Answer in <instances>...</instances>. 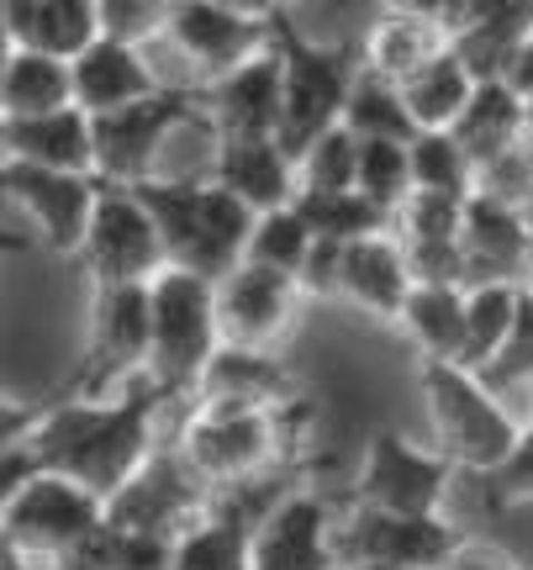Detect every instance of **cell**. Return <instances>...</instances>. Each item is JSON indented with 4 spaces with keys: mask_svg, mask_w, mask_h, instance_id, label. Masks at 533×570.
Listing matches in <instances>:
<instances>
[{
    "mask_svg": "<svg viewBox=\"0 0 533 570\" xmlns=\"http://www.w3.org/2000/svg\"><path fill=\"white\" fill-rule=\"evenodd\" d=\"M169 396L154 375H132L122 391L111 396H75V402H53L27 423V444L48 470H63L101 491L106 502L138 475V470L159 454L154 449V417Z\"/></svg>",
    "mask_w": 533,
    "mask_h": 570,
    "instance_id": "6da1fadb",
    "label": "cell"
},
{
    "mask_svg": "<svg viewBox=\"0 0 533 570\" xmlns=\"http://www.w3.org/2000/svg\"><path fill=\"white\" fill-rule=\"evenodd\" d=\"M138 196L148 202L165 259L180 269H196L206 281H223L244 259L248 233H254V206L233 196L217 175L211 180H185V175H148L138 180Z\"/></svg>",
    "mask_w": 533,
    "mask_h": 570,
    "instance_id": "7a4b0ae2",
    "label": "cell"
},
{
    "mask_svg": "<svg viewBox=\"0 0 533 570\" xmlns=\"http://www.w3.org/2000/svg\"><path fill=\"white\" fill-rule=\"evenodd\" d=\"M417 386H423V402H428L433 449H444L460 470L486 475L513 454L523 423L502 407V391L486 386L481 370L460 365V360H423Z\"/></svg>",
    "mask_w": 533,
    "mask_h": 570,
    "instance_id": "3957f363",
    "label": "cell"
},
{
    "mask_svg": "<svg viewBox=\"0 0 533 570\" xmlns=\"http://www.w3.org/2000/svg\"><path fill=\"white\" fill-rule=\"evenodd\" d=\"M154 296V344H148V375L165 386L169 402L201 391L206 365L223 348V323H217V281L196 269L165 265L148 281Z\"/></svg>",
    "mask_w": 533,
    "mask_h": 570,
    "instance_id": "277c9868",
    "label": "cell"
},
{
    "mask_svg": "<svg viewBox=\"0 0 533 570\" xmlns=\"http://www.w3.org/2000/svg\"><path fill=\"white\" fill-rule=\"evenodd\" d=\"M106 523V497L63 470L42 465L21 487L0 491V539H6V570H21L42 560L53 566L69 544Z\"/></svg>",
    "mask_w": 533,
    "mask_h": 570,
    "instance_id": "5b68a950",
    "label": "cell"
},
{
    "mask_svg": "<svg viewBox=\"0 0 533 570\" xmlns=\"http://www.w3.org/2000/svg\"><path fill=\"white\" fill-rule=\"evenodd\" d=\"M286 412L290 407H227V402H196L180 433V454L211 491L259 481L286 454Z\"/></svg>",
    "mask_w": 533,
    "mask_h": 570,
    "instance_id": "8992f818",
    "label": "cell"
},
{
    "mask_svg": "<svg viewBox=\"0 0 533 570\" xmlns=\"http://www.w3.org/2000/svg\"><path fill=\"white\" fill-rule=\"evenodd\" d=\"M275 48L286 59V111H280V142L290 154H302L312 138H323L328 127L344 122L354 75H359V53L349 48H323L312 42L290 11H275Z\"/></svg>",
    "mask_w": 533,
    "mask_h": 570,
    "instance_id": "52a82bcc",
    "label": "cell"
},
{
    "mask_svg": "<svg viewBox=\"0 0 533 570\" xmlns=\"http://www.w3.org/2000/svg\"><path fill=\"white\" fill-rule=\"evenodd\" d=\"M154 296L148 281H111L90 291V344H85L80 396H111L148 370Z\"/></svg>",
    "mask_w": 533,
    "mask_h": 570,
    "instance_id": "ba28073f",
    "label": "cell"
},
{
    "mask_svg": "<svg viewBox=\"0 0 533 570\" xmlns=\"http://www.w3.org/2000/svg\"><path fill=\"white\" fill-rule=\"evenodd\" d=\"M454 460L444 449H423L402 439L396 428H375L365 439V460L349 487V508L381 512H438L450 497Z\"/></svg>",
    "mask_w": 533,
    "mask_h": 570,
    "instance_id": "9c48e42d",
    "label": "cell"
},
{
    "mask_svg": "<svg viewBox=\"0 0 533 570\" xmlns=\"http://www.w3.org/2000/svg\"><path fill=\"white\" fill-rule=\"evenodd\" d=\"M206 117L201 106V90H154L144 101L132 106H117V111H101L96 117V175L101 180H117V185H138L148 175H159L154 159L159 148L169 142V132L185 122Z\"/></svg>",
    "mask_w": 533,
    "mask_h": 570,
    "instance_id": "30bf717a",
    "label": "cell"
},
{
    "mask_svg": "<svg viewBox=\"0 0 533 570\" xmlns=\"http://www.w3.org/2000/svg\"><path fill=\"white\" fill-rule=\"evenodd\" d=\"M6 202L32 223L38 244L59 259H80L96 202H101V175H75V169H42V164L6 159L0 164Z\"/></svg>",
    "mask_w": 533,
    "mask_h": 570,
    "instance_id": "8fae6325",
    "label": "cell"
},
{
    "mask_svg": "<svg viewBox=\"0 0 533 570\" xmlns=\"http://www.w3.org/2000/svg\"><path fill=\"white\" fill-rule=\"evenodd\" d=\"M165 265V238H159V223L138 196V185L101 180V202H96V217H90L80 248V269L90 275V285L154 281Z\"/></svg>",
    "mask_w": 533,
    "mask_h": 570,
    "instance_id": "7c38bea8",
    "label": "cell"
},
{
    "mask_svg": "<svg viewBox=\"0 0 533 570\" xmlns=\"http://www.w3.org/2000/svg\"><path fill=\"white\" fill-rule=\"evenodd\" d=\"M307 302V291L286 269L238 259L217 281V323H223V344L238 348H275L296 327V312Z\"/></svg>",
    "mask_w": 533,
    "mask_h": 570,
    "instance_id": "4fadbf2b",
    "label": "cell"
},
{
    "mask_svg": "<svg viewBox=\"0 0 533 570\" xmlns=\"http://www.w3.org/2000/svg\"><path fill=\"white\" fill-rule=\"evenodd\" d=\"M454 550H460V533H454V523H444V512L349 508V518L338 523L344 566L386 560V566H412V570H444Z\"/></svg>",
    "mask_w": 533,
    "mask_h": 570,
    "instance_id": "5bb4252c",
    "label": "cell"
},
{
    "mask_svg": "<svg viewBox=\"0 0 533 570\" xmlns=\"http://www.w3.org/2000/svg\"><path fill=\"white\" fill-rule=\"evenodd\" d=\"M206 481L190 470L180 449L154 454L132 481H127L111 502H106V523L111 529H138V533H175L180 539L190 523L206 518Z\"/></svg>",
    "mask_w": 533,
    "mask_h": 570,
    "instance_id": "9a60e30c",
    "label": "cell"
},
{
    "mask_svg": "<svg viewBox=\"0 0 533 570\" xmlns=\"http://www.w3.org/2000/svg\"><path fill=\"white\" fill-rule=\"evenodd\" d=\"M165 38L180 48L185 63H196L201 80H217L244 59L265 53L275 42V17H244V11H227L217 0H180V6H169Z\"/></svg>",
    "mask_w": 533,
    "mask_h": 570,
    "instance_id": "2e32d148",
    "label": "cell"
},
{
    "mask_svg": "<svg viewBox=\"0 0 533 570\" xmlns=\"http://www.w3.org/2000/svg\"><path fill=\"white\" fill-rule=\"evenodd\" d=\"M338 523L317 491H286L254 529V570H338Z\"/></svg>",
    "mask_w": 533,
    "mask_h": 570,
    "instance_id": "e0dca14e",
    "label": "cell"
},
{
    "mask_svg": "<svg viewBox=\"0 0 533 570\" xmlns=\"http://www.w3.org/2000/svg\"><path fill=\"white\" fill-rule=\"evenodd\" d=\"M201 106L211 132H280L286 111V59L269 42L265 53L244 59L217 80L201 85Z\"/></svg>",
    "mask_w": 533,
    "mask_h": 570,
    "instance_id": "ac0fdd59",
    "label": "cell"
},
{
    "mask_svg": "<svg viewBox=\"0 0 533 570\" xmlns=\"http://www.w3.org/2000/svg\"><path fill=\"white\" fill-rule=\"evenodd\" d=\"M460 248H465V269L471 285L481 281H533V227L523 206L471 190L465 202V227H460Z\"/></svg>",
    "mask_w": 533,
    "mask_h": 570,
    "instance_id": "d6986e66",
    "label": "cell"
},
{
    "mask_svg": "<svg viewBox=\"0 0 533 570\" xmlns=\"http://www.w3.org/2000/svg\"><path fill=\"white\" fill-rule=\"evenodd\" d=\"M211 175L244 196L254 212H275L290 206L302 190V169L280 132H217V154H211Z\"/></svg>",
    "mask_w": 533,
    "mask_h": 570,
    "instance_id": "ffe728a7",
    "label": "cell"
},
{
    "mask_svg": "<svg viewBox=\"0 0 533 570\" xmlns=\"http://www.w3.org/2000/svg\"><path fill=\"white\" fill-rule=\"evenodd\" d=\"M0 148L6 159L42 164V169H75L96 175V117L80 101L38 117H0Z\"/></svg>",
    "mask_w": 533,
    "mask_h": 570,
    "instance_id": "44dd1931",
    "label": "cell"
},
{
    "mask_svg": "<svg viewBox=\"0 0 533 570\" xmlns=\"http://www.w3.org/2000/svg\"><path fill=\"white\" fill-rule=\"evenodd\" d=\"M412 265H407V244L391 233H369V238H354L344 248V296L338 302L359 306L365 317H381V323H396L402 306L412 296Z\"/></svg>",
    "mask_w": 533,
    "mask_h": 570,
    "instance_id": "7402d4cb",
    "label": "cell"
},
{
    "mask_svg": "<svg viewBox=\"0 0 533 570\" xmlns=\"http://www.w3.org/2000/svg\"><path fill=\"white\" fill-rule=\"evenodd\" d=\"M154 90H165V85H159V75H154V63L144 59L138 42L106 38L101 32V38L75 59V101H80L90 117L144 101V96H154Z\"/></svg>",
    "mask_w": 533,
    "mask_h": 570,
    "instance_id": "603a6c76",
    "label": "cell"
},
{
    "mask_svg": "<svg viewBox=\"0 0 533 570\" xmlns=\"http://www.w3.org/2000/svg\"><path fill=\"white\" fill-rule=\"evenodd\" d=\"M6 48H48L59 59H80L101 38V0H0Z\"/></svg>",
    "mask_w": 533,
    "mask_h": 570,
    "instance_id": "cb8c5ba5",
    "label": "cell"
},
{
    "mask_svg": "<svg viewBox=\"0 0 533 570\" xmlns=\"http://www.w3.org/2000/svg\"><path fill=\"white\" fill-rule=\"evenodd\" d=\"M450 132L465 142V154L475 159V175H481V164H492L507 148L529 142V96L513 80H481L471 106L460 111V122Z\"/></svg>",
    "mask_w": 533,
    "mask_h": 570,
    "instance_id": "d4e9b609",
    "label": "cell"
},
{
    "mask_svg": "<svg viewBox=\"0 0 533 570\" xmlns=\"http://www.w3.org/2000/svg\"><path fill=\"white\" fill-rule=\"evenodd\" d=\"M196 402H227V407H290V375L269 348L223 344L206 365Z\"/></svg>",
    "mask_w": 533,
    "mask_h": 570,
    "instance_id": "484cf974",
    "label": "cell"
},
{
    "mask_svg": "<svg viewBox=\"0 0 533 570\" xmlns=\"http://www.w3.org/2000/svg\"><path fill=\"white\" fill-rule=\"evenodd\" d=\"M75 106V59L48 48H6L0 63V117H38Z\"/></svg>",
    "mask_w": 533,
    "mask_h": 570,
    "instance_id": "4316f807",
    "label": "cell"
},
{
    "mask_svg": "<svg viewBox=\"0 0 533 570\" xmlns=\"http://www.w3.org/2000/svg\"><path fill=\"white\" fill-rule=\"evenodd\" d=\"M438 48H450V32L438 27V17H417V11H381V17L369 21L365 42H359V63L402 85L412 69H423Z\"/></svg>",
    "mask_w": 533,
    "mask_h": 570,
    "instance_id": "83f0119b",
    "label": "cell"
},
{
    "mask_svg": "<svg viewBox=\"0 0 533 570\" xmlns=\"http://www.w3.org/2000/svg\"><path fill=\"white\" fill-rule=\"evenodd\" d=\"M396 327L417 360H465V285H412Z\"/></svg>",
    "mask_w": 533,
    "mask_h": 570,
    "instance_id": "f1b7e54d",
    "label": "cell"
},
{
    "mask_svg": "<svg viewBox=\"0 0 533 570\" xmlns=\"http://www.w3.org/2000/svg\"><path fill=\"white\" fill-rule=\"evenodd\" d=\"M475 69L460 59V48H438L423 69H412L407 80H402V96H407V111L417 127H454L460 122V111L471 106L475 96Z\"/></svg>",
    "mask_w": 533,
    "mask_h": 570,
    "instance_id": "f546056e",
    "label": "cell"
},
{
    "mask_svg": "<svg viewBox=\"0 0 533 570\" xmlns=\"http://www.w3.org/2000/svg\"><path fill=\"white\" fill-rule=\"evenodd\" d=\"M254 529L259 523L238 508H211L201 523L180 533L175 570H254Z\"/></svg>",
    "mask_w": 533,
    "mask_h": 570,
    "instance_id": "4dcf8cb0",
    "label": "cell"
},
{
    "mask_svg": "<svg viewBox=\"0 0 533 570\" xmlns=\"http://www.w3.org/2000/svg\"><path fill=\"white\" fill-rule=\"evenodd\" d=\"M517 306H523V285L517 281L465 285V360L460 365H471V370L492 365L517 323Z\"/></svg>",
    "mask_w": 533,
    "mask_h": 570,
    "instance_id": "1f68e13d",
    "label": "cell"
},
{
    "mask_svg": "<svg viewBox=\"0 0 533 570\" xmlns=\"http://www.w3.org/2000/svg\"><path fill=\"white\" fill-rule=\"evenodd\" d=\"M296 212L312 223L317 238H338V244L396 227V217L381 202H369L359 185H349V190H296Z\"/></svg>",
    "mask_w": 533,
    "mask_h": 570,
    "instance_id": "d6a6232c",
    "label": "cell"
},
{
    "mask_svg": "<svg viewBox=\"0 0 533 570\" xmlns=\"http://www.w3.org/2000/svg\"><path fill=\"white\" fill-rule=\"evenodd\" d=\"M344 127H354L359 138H402V142H412L423 132V127L412 122L402 85L386 80V75H375V69H365V63H359V75H354L349 106H344Z\"/></svg>",
    "mask_w": 533,
    "mask_h": 570,
    "instance_id": "836d02e7",
    "label": "cell"
},
{
    "mask_svg": "<svg viewBox=\"0 0 533 570\" xmlns=\"http://www.w3.org/2000/svg\"><path fill=\"white\" fill-rule=\"evenodd\" d=\"M529 27H533V0H517V6H507L502 17L481 21L471 32H460L454 48H460V59L475 69V80H507V69H513L517 48L529 38Z\"/></svg>",
    "mask_w": 533,
    "mask_h": 570,
    "instance_id": "e575fe53",
    "label": "cell"
},
{
    "mask_svg": "<svg viewBox=\"0 0 533 570\" xmlns=\"http://www.w3.org/2000/svg\"><path fill=\"white\" fill-rule=\"evenodd\" d=\"M312 244H317V233H312V223L296 212V202H290V206H275V212H259V217H254L244 259L269 265V269H286V275H302Z\"/></svg>",
    "mask_w": 533,
    "mask_h": 570,
    "instance_id": "d590c367",
    "label": "cell"
},
{
    "mask_svg": "<svg viewBox=\"0 0 533 570\" xmlns=\"http://www.w3.org/2000/svg\"><path fill=\"white\" fill-rule=\"evenodd\" d=\"M412 148V180L417 190H454V196H471L475 190V159L465 154V142L454 138L450 127H423Z\"/></svg>",
    "mask_w": 533,
    "mask_h": 570,
    "instance_id": "8d00e7d4",
    "label": "cell"
},
{
    "mask_svg": "<svg viewBox=\"0 0 533 570\" xmlns=\"http://www.w3.org/2000/svg\"><path fill=\"white\" fill-rule=\"evenodd\" d=\"M359 190L369 202H381L396 217V206L407 202L417 180H412V148L402 138H359Z\"/></svg>",
    "mask_w": 533,
    "mask_h": 570,
    "instance_id": "74e56055",
    "label": "cell"
},
{
    "mask_svg": "<svg viewBox=\"0 0 533 570\" xmlns=\"http://www.w3.org/2000/svg\"><path fill=\"white\" fill-rule=\"evenodd\" d=\"M302 169V190H349L359 185V132L354 127H328L323 138H312L296 154Z\"/></svg>",
    "mask_w": 533,
    "mask_h": 570,
    "instance_id": "f35d334b",
    "label": "cell"
},
{
    "mask_svg": "<svg viewBox=\"0 0 533 570\" xmlns=\"http://www.w3.org/2000/svg\"><path fill=\"white\" fill-rule=\"evenodd\" d=\"M465 202L454 190H412L407 202L396 206V238L402 244H438V238H460L465 227Z\"/></svg>",
    "mask_w": 533,
    "mask_h": 570,
    "instance_id": "ab89813d",
    "label": "cell"
},
{
    "mask_svg": "<svg viewBox=\"0 0 533 570\" xmlns=\"http://www.w3.org/2000/svg\"><path fill=\"white\" fill-rule=\"evenodd\" d=\"M481 381L492 391H517L533 381V285H523V306H517V323L513 333H507V344H502V354H496L492 365L481 370Z\"/></svg>",
    "mask_w": 533,
    "mask_h": 570,
    "instance_id": "60d3db41",
    "label": "cell"
},
{
    "mask_svg": "<svg viewBox=\"0 0 533 570\" xmlns=\"http://www.w3.org/2000/svg\"><path fill=\"white\" fill-rule=\"evenodd\" d=\"M481 481H486V497H492L496 508L533 502V417L523 423V433H517L513 454H507V460H502L496 470H486Z\"/></svg>",
    "mask_w": 533,
    "mask_h": 570,
    "instance_id": "b9f144b4",
    "label": "cell"
},
{
    "mask_svg": "<svg viewBox=\"0 0 533 570\" xmlns=\"http://www.w3.org/2000/svg\"><path fill=\"white\" fill-rule=\"evenodd\" d=\"M169 6L159 0H101V32L106 38H122L144 48L148 38H165Z\"/></svg>",
    "mask_w": 533,
    "mask_h": 570,
    "instance_id": "7bdbcfd3",
    "label": "cell"
},
{
    "mask_svg": "<svg viewBox=\"0 0 533 570\" xmlns=\"http://www.w3.org/2000/svg\"><path fill=\"white\" fill-rule=\"evenodd\" d=\"M475 190H486V196H502V202L523 206L533 190V142H517L507 148L502 159L481 164V175H475Z\"/></svg>",
    "mask_w": 533,
    "mask_h": 570,
    "instance_id": "ee69618b",
    "label": "cell"
},
{
    "mask_svg": "<svg viewBox=\"0 0 533 570\" xmlns=\"http://www.w3.org/2000/svg\"><path fill=\"white\" fill-rule=\"evenodd\" d=\"M117 533V560L111 570H175V533H138V529H111Z\"/></svg>",
    "mask_w": 533,
    "mask_h": 570,
    "instance_id": "f6af8a7d",
    "label": "cell"
},
{
    "mask_svg": "<svg viewBox=\"0 0 533 570\" xmlns=\"http://www.w3.org/2000/svg\"><path fill=\"white\" fill-rule=\"evenodd\" d=\"M344 248L338 238H317L307 254V265H302V291L307 296H323V302H333V296H344Z\"/></svg>",
    "mask_w": 533,
    "mask_h": 570,
    "instance_id": "bcb514c9",
    "label": "cell"
},
{
    "mask_svg": "<svg viewBox=\"0 0 533 570\" xmlns=\"http://www.w3.org/2000/svg\"><path fill=\"white\" fill-rule=\"evenodd\" d=\"M111 560H117V533H111V523H101L80 544H69L48 570H111Z\"/></svg>",
    "mask_w": 533,
    "mask_h": 570,
    "instance_id": "7dc6e473",
    "label": "cell"
},
{
    "mask_svg": "<svg viewBox=\"0 0 533 570\" xmlns=\"http://www.w3.org/2000/svg\"><path fill=\"white\" fill-rule=\"evenodd\" d=\"M507 6H517V0H450V6H444V17H438V27H444L450 42H454L460 32H471V27H481V21L502 17Z\"/></svg>",
    "mask_w": 533,
    "mask_h": 570,
    "instance_id": "c3c4849f",
    "label": "cell"
},
{
    "mask_svg": "<svg viewBox=\"0 0 533 570\" xmlns=\"http://www.w3.org/2000/svg\"><path fill=\"white\" fill-rule=\"evenodd\" d=\"M444 570H517L513 560L502 550H486V544H471V539H460V550L450 554V566Z\"/></svg>",
    "mask_w": 533,
    "mask_h": 570,
    "instance_id": "681fc988",
    "label": "cell"
},
{
    "mask_svg": "<svg viewBox=\"0 0 533 570\" xmlns=\"http://www.w3.org/2000/svg\"><path fill=\"white\" fill-rule=\"evenodd\" d=\"M507 80L529 96L533 90V27H529V38H523V48H517V59H513V69H507Z\"/></svg>",
    "mask_w": 533,
    "mask_h": 570,
    "instance_id": "f907efd6",
    "label": "cell"
},
{
    "mask_svg": "<svg viewBox=\"0 0 533 570\" xmlns=\"http://www.w3.org/2000/svg\"><path fill=\"white\" fill-rule=\"evenodd\" d=\"M217 6H227V11H244V17H275V11H280V6H286V0H217Z\"/></svg>",
    "mask_w": 533,
    "mask_h": 570,
    "instance_id": "816d5d0a",
    "label": "cell"
},
{
    "mask_svg": "<svg viewBox=\"0 0 533 570\" xmlns=\"http://www.w3.org/2000/svg\"><path fill=\"white\" fill-rule=\"evenodd\" d=\"M386 11H417V17H444L450 0H381Z\"/></svg>",
    "mask_w": 533,
    "mask_h": 570,
    "instance_id": "f5cc1de1",
    "label": "cell"
},
{
    "mask_svg": "<svg viewBox=\"0 0 533 570\" xmlns=\"http://www.w3.org/2000/svg\"><path fill=\"white\" fill-rule=\"evenodd\" d=\"M344 570H412V566H386V560H354V566Z\"/></svg>",
    "mask_w": 533,
    "mask_h": 570,
    "instance_id": "db71d44e",
    "label": "cell"
},
{
    "mask_svg": "<svg viewBox=\"0 0 533 570\" xmlns=\"http://www.w3.org/2000/svg\"><path fill=\"white\" fill-rule=\"evenodd\" d=\"M523 217H529V227H533V190H529V202H523Z\"/></svg>",
    "mask_w": 533,
    "mask_h": 570,
    "instance_id": "11a10c76",
    "label": "cell"
},
{
    "mask_svg": "<svg viewBox=\"0 0 533 570\" xmlns=\"http://www.w3.org/2000/svg\"><path fill=\"white\" fill-rule=\"evenodd\" d=\"M529 142H533V90H529Z\"/></svg>",
    "mask_w": 533,
    "mask_h": 570,
    "instance_id": "9f6ffc18",
    "label": "cell"
},
{
    "mask_svg": "<svg viewBox=\"0 0 533 570\" xmlns=\"http://www.w3.org/2000/svg\"><path fill=\"white\" fill-rule=\"evenodd\" d=\"M523 391H529V417H533V381H529V386H523Z\"/></svg>",
    "mask_w": 533,
    "mask_h": 570,
    "instance_id": "6f0895ef",
    "label": "cell"
},
{
    "mask_svg": "<svg viewBox=\"0 0 533 570\" xmlns=\"http://www.w3.org/2000/svg\"><path fill=\"white\" fill-rule=\"evenodd\" d=\"M159 6H180V0H159Z\"/></svg>",
    "mask_w": 533,
    "mask_h": 570,
    "instance_id": "680465c9",
    "label": "cell"
},
{
    "mask_svg": "<svg viewBox=\"0 0 533 570\" xmlns=\"http://www.w3.org/2000/svg\"><path fill=\"white\" fill-rule=\"evenodd\" d=\"M286 6H290V0H286Z\"/></svg>",
    "mask_w": 533,
    "mask_h": 570,
    "instance_id": "91938a15",
    "label": "cell"
},
{
    "mask_svg": "<svg viewBox=\"0 0 533 570\" xmlns=\"http://www.w3.org/2000/svg\"><path fill=\"white\" fill-rule=\"evenodd\" d=\"M529 285H533V281H529Z\"/></svg>",
    "mask_w": 533,
    "mask_h": 570,
    "instance_id": "94428289",
    "label": "cell"
}]
</instances>
